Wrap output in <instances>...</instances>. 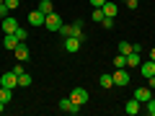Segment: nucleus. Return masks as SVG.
Instances as JSON below:
<instances>
[{"label":"nucleus","instance_id":"obj_1","mask_svg":"<svg viewBox=\"0 0 155 116\" xmlns=\"http://www.w3.org/2000/svg\"><path fill=\"white\" fill-rule=\"evenodd\" d=\"M60 34H62V39H65V36H78V39H83V23L75 21V23H70V26H65V23H62Z\"/></svg>","mask_w":155,"mask_h":116},{"label":"nucleus","instance_id":"obj_2","mask_svg":"<svg viewBox=\"0 0 155 116\" xmlns=\"http://www.w3.org/2000/svg\"><path fill=\"white\" fill-rule=\"evenodd\" d=\"M111 77H114V85H116V88H127L129 80H132V77H129V72L124 70V67H116V72H114Z\"/></svg>","mask_w":155,"mask_h":116},{"label":"nucleus","instance_id":"obj_3","mask_svg":"<svg viewBox=\"0 0 155 116\" xmlns=\"http://www.w3.org/2000/svg\"><path fill=\"white\" fill-rule=\"evenodd\" d=\"M88 98H91V95H88V90H85V88H72V93H70V101H72V103H78V106H85V103H88Z\"/></svg>","mask_w":155,"mask_h":116},{"label":"nucleus","instance_id":"obj_4","mask_svg":"<svg viewBox=\"0 0 155 116\" xmlns=\"http://www.w3.org/2000/svg\"><path fill=\"white\" fill-rule=\"evenodd\" d=\"M0 85H5V88H18V75H16V72H3V75H0Z\"/></svg>","mask_w":155,"mask_h":116},{"label":"nucleus","instance_id":"obj_5","mask_svg":"<svg viewBox=\"0 0 155 116\" xmlns=\"http://www.w3.org/2000/svg\"><path fill=\"white\" fill-rule=\"evenodd\" d=\"M44 26L49 28V31H60V28H62V18L57 16L54 11H52L49 16H47V21H44Z\"/></svg>","mask_w":155,"mask_h":116},{"label":"nucleus","instance_id":"obj_6","mask_svg":"<svg viewBox=\"0 0 155 116\" xmlns=\"http://www.w3.org/2000/svg\"><path fill=\"white\" fill-rule=\"evenodd\" d=\"M80 44H83V39H78V36H65V49L70 52V54H75V52L80 49Z\"/></svg>","mask_w":155,"mask_h":116},{"label":"nucleus","instance_id":"obj_7","mask_svg":"<svg viewBox=\"0 0 155 116\" xmlns=\"http://www.w3.org/2000/svg\"><path fill=\"white\" fill-rule=\"evenodd\" d=\"M132 98H137L140 103H147V101L153 98V88H137V90H134V95H132Z\"/></svg>","mask_w":155,"mask_h":116},{"label":"nucleus","instance_id":"obj_8","mask_svg":"<svg viewBox=\"0 0 155 116\" xmlns=\"http://www.w3.org/2000/svg\"><path fill=\"white\" fill-rule=\"evenodd\" d=\"M13 52H16V60H18V62H28V57H31V54H28V47H26V41H21V44H18Z\"/></svg>","mask_w":155,"mask_h":116},{"label":"nucleus","instance_id":"obj_9","mask_svg":"<svg viewBox=\"0 0 155 116\" xmlns=\"http://www.w3.org/2000/svg\"><path fill=\"white\" fill-rule=\"evenodd\" d=\"M44 21H47V16L41 11H31L28 13V23H31V26H44Z\"/></svg>","mask_w":155,"mask_h":116},{"label":"nucleus","instance_id":"obj_10","mask_svg":"<svg viewBox=\"0 0 155 116\" xmlns=\"http://www.w3.org/2000/svg\"><path fill=\"white\" fill-rule=\"evenodd\" d=\"M60 108L65 111V114H78V111H80V106L72 103L70 98H62V101H60Z\"/></svg>","mask_w":155,"mask_h":116},{"label":"nucleus","instance_id":"obj_11","mask_svg":"<svg viewBox=\"0 0 155 116\" xmlns=\"http://www.w3.org/2000/svg\"><path fill=\"white\" fill-rule=\"evenodd\" d=\"M16 28H18V21H16V18H11V16L3 18V31H5V34H16Z\"/></svg>","mask_w":155,"mask_h":116},{"label":"nucleus","instance_id":"obj_12","mask_svg":"<svg viewBox=\"0 0 155 116\" xmlns=\"http://www.w3.org/2000/svg\"><path fill=\"white\" fill-rule=\"evenodd\" d=\"M140 75H142V77H150V75H155V62H153V60L142 62V65H140Z\"/></svg>","mask_w":155,"mask_h":116},{"label":"nucleus","instance_id":"obj_13","mask_svg":"<svg viewBox=\"0 0 155 116\" xmlns=\"http://www.w3.org/2000/svg\"><path fill=\"white\" fill-rule=\"evenodd\" d=\"M140 106H142V103H140L137 98H132V101H127V103H124V111H127L129 116H137V114H140Z\"/></svg>","mask_w":155,"mask_h":116},{"label":"nucleus","instance_id":"obj_14","mask_svg":"<svg viewBox=\"0 0 155 116\" xmlns=\"http://www.w3.org/2000/svg\"><path fill=\"white\" fill-rule=\"evenodd\" d=\"M116 11H119V3H114V0H106L104 3V13L109 18H116Z\"/></svg>","mask_w":155,"mask_h":116},{"label":"nucleus","instance_id":"obj_15","mask_svg":"<svg viewBox=\"0 0 155 116\" xmlns=\"http://www.w3.org/2000/svg\"><path fill=\"white\" fill-rule=\"evenodd\" d=\"M18 44H21V41L16 39V34H5V39H3V47H5V49H16Z\"/></svg>","mask_w":155,"mask_h":116},{"label":"nucleus","instance_id":"obj_16","mask_svg":"<svg viewBox=\"0 0 155 116\" xmlns=\"http://www.w3.org/2000/svg\"><path fill=\"white\" fill-rule=\"evenodd\" d=\"M36 11H41L44 13V16H49L52 11H54V3H52V0H41V3H39V8Z\"/></svg>","mask_w":155,"mask_h":116},{"label":"nucleus","instance_id":"obj_17","mask_svg":"<svg viewBox=\"0 0 155 116\" xmlns=\"http://www.w3.org/2000/svg\"><path fill=\"white\" fill-rule=\"evenodd\" d=\"M98 83H101V88H114V77H111L109 72H104V75L98 77Z\"/></svg>","mask_w":155,"mask_h":116},{"label":"nucleus","instance_id":"obj_18","mask_svg":"<svg viewBox=\"0 0 155 116\" xmlns=\"http://www.w3.org/2000/svg\"><path fill=\"white\" fill-rule=\"evenodd\" d=\"M140 65V52H129L127 54V67H137Z\"/></svg>","mask_w":155,"mask_h":116},{"label":"nucleus","instance_id":"obj_19","mask_svg":"<svg viewBox=\"0 0 155 116\" xmlns=\"http://www.w3.org/2000/svg\"><path fill=\"white\" fill-rule=\"evenodd\" d=\"M34 80H31V75L28 72H23V75H18V88H28Z\"/></svg>","mask_w":155,"mask_h":116},{"label":"nucleus","instance_id":"obj_20","mask_svg":"<svg viewBox=\"0 0 155 116\" xmlns=\"http://www.w3.org/2000/svg\"><path fill=\"white\" fill-rule=\"evenodd\" d=\"M11 98H13V90L5 88V85H0V101H3V103H8Z\"/></svg>","mask_w":155,"mask_h":116},{"label":"nucleus","instance_id":"obj_21","mask_svg":"<svg viewBox=\"0 0 155 116\" xmlns=\"http://www.w3.org/2000/svg\"><path fill=\"white\" fill-rule=\"evenodd\" d=\"M91 18H93L96 23H101V21H104V18H106V13H104V8H93V16H91Z\"/></svg>","mask_w":155,"mask_h":116},{"label":"nucleus","instance_id":"obj_22","mask_svg":"<svg viewBox=\"0 0 155 116\" xmlns=\"http://www.w3.org/2000/svg\"><path fill=\"white\" fill-rule=\"evenodd\" d=\"M114 67H127V54H116L114 57Z\"/></svg>","mask_w":155,"mask_h":116},{"label":"nucleus","instance_id":"obj_23","mask_svg":"<svg viewBox=\"0 0 155 116\" xmlns=\"http://www.w3.org/2000/svg\"><path fill=\"white\" fill-rule=\"evenodd\" d=\"M16 39H18V41H26V39H28V31H26L23 26H18V28H16Z\"/></svg>","mask_w":155,"mask_h":116},{"label":"nucleus","instance_id":"obj_24","mask_svg":"<svg viewBox=\"0 0 155 116\" xmlns=\"http://www.w3.org/2000/svg\"><path fill=\"white\" fill-rule=\"evenodd\" d=\"M132 52V44L129 41H119V54H129Z\"/></svg>","mask_w":155,"mask_h":116},{"label":"nucleus","instance_id":"obj_25","mask_svg":"<svg viewBox=\"0 0 155 116\" xmlns=\"http://www.w3.org/2000/svg\"><path fill=\"white\" fill-rule=\"evenodd\" d=\"M145 111H147L150 116H155V98H150L147 103H145Z\"/></svg>","mask_w":155,"mask_h":116},{"label":"nucleus","instance_id":"obj_26","mask_svg":"<svg viewBox=\"0 0 155 116\" xmlns=\"http://www.w3.org/2000/svg\"><path fill=\"white\" fill-rule=\"evenodd\" d=\"M3 3H5L11 11H18V5H21V0H3Z\"/></svg>","mask_w":155,"mask_h":116},{"label":"nucleus","instance_id":"obj_27","mask_svg":"<svg viewBox=\"0 0 155 116\" xmlns=\"http://www.w3.org/2000/svg\"><path fill=\"white\" fill-rule=\"evenodd\" d=\"M98 26H104V28H114V18H109V16H106L104 21L98 23Z\"/></svg>","mask_w":155,"mask_h":116},{"label":"nucleus","instance_id":"obj_28","mask_svg":"<svg viewBox=\"0 0 155 116\" xmlns=\"http://www.w3.org/2000/svg\"><path fill=\"white\" fill-rule=\"evenodd\" d=\"M8 13H11V8H8L5 3H0V21H3V18H5Z\"/></svg>","mask_w":155,"mask_h":116},{"label":"nucleus","instance_id":"obj_29","mask_svg":"<svg viewBox=\"0 0 155 116\" xmlns=\"http://www.w3.org/2000/svg\"><path fill=\"white\" fill-rule=\"evenodd\" d=\"M124 5H127V8H129V11H134V8H137V5H140V0H127V3H124Z\"/></svg>","mask_w":155,"mask_h":116},{"label":"nucleus","instance_id":"obj_30","mask_svg":"<svg viewBox=\"0 0 155 116\" xmlns=\"http://www.w3.org/2000/svg\"><path fill=\"white\" fill-rule=\"evenodd\" d=\"M104 3H106V0H91V5H93V8H104Z\"/></svg>","mask_w":155,"mask_h":116},{"label":"nucleus","instance_id":"obj_31","mask_svg":"<svg viewBox=\"0 0 155 116\" xmlns=\"http://www.w3.org/2000/svg\"><path fill=\"white\" fill-rule=\"evenodd\" d=\"M147 88H155V75H150V77H147Z\"/></svg>","mask_w":155,"mask_h":116},{"label":"nucleus","instance_id":"obj_32","mask_svg":"<svg viewBox=\"0 0 155 116\" xmlns=\"http://www.w3.org/2000/svg\"><path fill=\"white\" fill-rule=\"evenodd\" d=\"M150 60L155 62V47H153V49H150Z\"/></svg>","mask_w":155,"mask_h":116},{"label":"nucleus","instance_id":"obj_33","mask_svg":"<svg viewBox=\"0 0 155 116\" xmlns=\"http://www.w3.org/2000/svg\"><path fill=\"white\" fill-rule=\"evenodd\" d=\"M3 111H5V103H3V101H0V114H3Z\"/></svg>","mask_w":155,"mask_h":116},{"label":"nucleus","instance_id":"obj_34","mask_svg":"<svg viewBox=\"0 0 155 116\" xmlns=\"http://www.w3.org/2000/svg\"><path fill=\"white\" fill-rule=\"evenodd\" d=\"M116 3H127V0H116Z\"/></svg>","mask_w":155,"mask_h":116},{"label":"nucleus","instance_id":"obj_35","mask_svg":"<svg viewBox=\"0 0 155 116\" xmlns=\"http://www.w3.org/2000/svg\"><path fill=\"white\" fill-rule=\"evenodd\" d=\"M0 3H3V0H0Z\"/></svg>","mask_w":155,"mask_h":116}]
</instances>
